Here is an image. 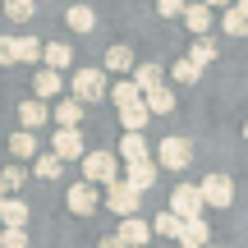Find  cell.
I'll return each instance as SVG.
<instances>
[{
  "instance_id": "cell-23",
  "label": "cell",
  "mask_w": 248,
  "mask_h": 248,
  "mask_svg": "<svg viewBox=\"0 0 248 248\" xmlns=\"http://www.w3.org/2000/svg\"><path fill=\"white\" fill-rule=\"evenodd\" d=\"M60 88H64V78L55 69H37L32 74V92H37V101L42 97H60Z\"/></svg>"
},
{
  "instance_id": "cell-30",
  "label": "cell",
  "mask_w": 248,
  "mask_h": 248,
  "mask_svg": "<svg viewBox=\"0 0 248 248\" xmlns=\"http://www.w3.org/2000/svg\"><path fill=\"white\" fill-rule=\"evenodd\" d=\"M179 225H184V221H179L175 212H161L156 221H152V234H161V239H179Z\"/></svg>"
},
{
  "instance_id": "cell-14",
  "label": "cell",
  "mask_w": 248,
  "mask_h": 248,
  "mask_svg": "<svg viewBox=\"0 0 248 248\" xmlns=\"http://www.w3.org/2000/svg\"><path fill=\"white\" fill-rule=\"evenodd\" d=\"M133 83H138V92L147 97V92L166 88V69H161V64H152V60H142L138 69H133Z\"/></svg>"
},
{
  "instance_id": "cell-34",
  "label": "cell",
  "mask_w": 248,
  "mask_h": 248,
  "mask_svg": "<svg viewBox=\"0 0 248 248\" xmlns=\"http://www.w3.org/2000/svg\"><path fill=\"white\" fill-rule=\"evenodd\" d=\"M184 9H188V0H156L161 18H184Z\"/></svg>"
},
{
  "instance_id": "cell-41",
  "label": "cell",
  "mask_w": 248,
  "mask_h": 248,
  "mask_svg": "<svg viewBox=\"0 0 248 248\" xmlns=\"http://www.w3.org/2000/svg\"><path fill=\"white\" fill-rule=\"evenodd\" d=\"M244 138H248V120H244Z\"/></svg>"
},
{
  "instance_id": "cell-1",
  "label": "cell",
  "mask_w": 248,
  "mask_h": 248,
  "mask_svg": "<svg viewBox=\"0 0 248 248\" xmlns=\"http://www.w3.org/2000/svg\"><path fill=\"white\" fill-rule=\"evenodd\" d=\"M69 97L78 101V106H88V101H106V97H110V88H106V69H92V64L74 69V78H69Z\"/></svg>"
},
{
  "instance_id": "cell-27",
  "label": "cell",
  "mask_w": 248,
  "mask_h": 248,
  "mask_svg": "<svg viewBox=\"0 0 248 248\" xmlns=\"http://www.w3.org/2000/svg\"><path fill=\"white\" fill-rule=\"evenodd\" d=\"M142 101H147V110H152V115H170V110H175V88H170V83H166V88L147 92V97H142Z\"/></svg>"
},
{
  "instance_id": "cell-5",
  "label": "cell",
  "mask_w": 248,
  "mask_h": 248,
  "mask_svg": "<svg viewBox=\"0 0 248 248\" xmlns=\"http://www.w3.org/2000/svg\"><path fill=\"white\" fill-rule=\"evenodd\" d=\"M138 207H142V193H138V188H129L124 179L106 188V212H115L120 221H133V216H138Z\"/></svg>"
},
{
  "instance_id": "cell-17",
  "label": "cell",
  "mask_w": 248,
  "mask_h": 248,
  "mask_svg": "<svg viewBox=\"0 0 248 248\" xmlns=\"http://www.w3.org/2000/svg\"><path fill=\"white\" fill-rule=\"evenodd\" d=\"M147 120H152L147 101H133V106L120 110V129H124V133H142V129H147Z\"/></svg>"
},
{
  "instance_id": "cell-39",
  "label": "cell",
  "mask_w": 248,
  "mask_h": 248,
  "mask_svg": "<svg viewBox=\"0 0 248 248\" xmlns=\"http://www.w3.org/2000/svg\"><path fill=\"white\" fill-rule=\"evenodd\" d=\"M5 202H9V193H5V184H0V207H5Z\"/></svg>"
},
{
  "instance_id": "cell-24",
  "label": "cell",
  "mask_w": 248,
  "mask_h": 248,
  "mask_svg": "<svg viewBox=\"0 0 248 248\" xmlns=\"http://www.w3.org/2000/svg\"><path fill=\"white\" fill-rule=\"evenodd\" d=\"M106 101H110L115 110H124V106H133V101H142V92H138V83H133V78H120L115 88H110Z\"/></svg>"
},
{
  "instance_id": "cell-8",
  "label": "cell",
  "mask_w": 248,
  "mask_h": 248,
  "mask_svg": "<svg viewBox=\"0 0 248 248\" xmlns=\"http://www.w3.org/2000/svg\"><path fill=\"white\" fill-rule=\"evenodd\" d=\"M64 207H69L74 216H92V212H97V188L83 184V179H78V184H69V193H64Z\"/></svg>"
},
{
  "instance_id": "cell-43",
  "label": "cell",
  "mask_w": 248,
  "mask_h": 248,
  "mask_svg": "<svg viewBox=\"0 0 248 248\" xmlns=\"http://www.w3.org/2000/svg\"><path fill=\"white\" fill-rule=\"evenodd\" d=\"M37 5H42V0H37Z\"/></svg>"
},
{
  "instance_id": "cell-31",
  "label": "cell",
  "mask_w": 248,
  "mask_h": 248,
  "mask_svg": "<svg viewBox=\"0 0 248 248\" xmlns=\"http://www.w3.org/2000/svg\"><path fill=\"white\" fill-rule=\"evenodd\" d=\"M32 9H37V0H5V18L9 23H28Z\"/></svg>"
},
{
  "instance_id": "cell-18",
  "label": "cell",
  "mask_w": 248,
  "mask_h": 248,
  "mask_svg": "<svg viewBox=\"0 0 248 248\" xmlns=\"http://www.w3.org/2000/svg\"><path fill=\"white\" fill-rule=\"evenodd\" d=\"M0 221H5V230H28V221H32V212H28V202H18V198H9V202L0 207Z\"/></svg>"
},
{
  "instance_id": "cell-12",
  "label": "cell",
  "mask_w": 248,
  "mask_h": 248,
  "mask_svg": "<svg viewBox=\"0 0 248 248\" xmlns=\"http://www.w3.org/2000/svg\"><path fill=\"white\" fill-rule=\"evenodd\" d=\"M147 239H152V221H142V216L120 221V244L124 248H147Z\"/></svg>"
},
{
  "instance_id": "cell-16",
  "label": "cell",
  "mask_w": 248,
  "mask_h": 248,
  "mask_svg": "<svg viewBox=\"0 0 248 248\" xmlns=\"http://www.w3.org/2000/svg\"><path fill=\"white\" fill-rule=\"evenodd\" d=\"M51 120L60 124V129H78V124H83V106H78L74 97H60V101L51 106Z\"/></svg>"
},
{
  "instance_id": "cell-38",
  "label": "cell",
  "mask_w": 248,
  "mask_h": 248,
  "mask_svg": "<svg viewBox=\"0 0 248 248\" xmlns=\"http://www.w3.org/2000/svg\"><path fill=\"white\" fill-rule=\"evenodd\" d=\"M202 5H207V9H230L234 0H202Z\"/></svg>"
},
{
  "instance_id": "cell-10",
  "label": "cell",
  "mask_w": 248,
  "mask_h": 248,
  "mask_svg": "<svg viewBox=\"0 0 248 248\" xmlns=\"http://www.w3.org/2000/svg\"><path fill=\"white\" fill-rule=\"evenodd\" d=\"M156 175H161V166H156V161H138V166H124V184H129V188H138V193H147V188L156 184Z\"/></svg>"
},
{
  "instance_id": "cell-28",
  "label": "cell",
  "mask_w": 248,
  "mask_h": 248,
  "mask_svg": "<svg viewBox=\"0 0 248 248\" xmlns=\"http://www.w3.org/2000/svg\"><path fill=\"white\" fill-rule=\"evenodd\" d=\"M32 175H37V179H60V175H64V161L55 156V152H46V156L32 161Z\"/></svg>"
},
{
  "instance_id": "cell-33",
  "label": "cell",
  "mask_w": 248,
  "mask_h": 248,
  "mask_svg": "<svg viewBox=\"0 0 248 248\" xmlns=\"http://www.w3.org/2000/svg\"><path fill=\"white\" fill-rule=\"evenodd\" d=\"M0 184H5V193H14V188L28 184V170L23 166H5V170H0Z\"/></svg>"
},
{
  "instance_id": "cell-40",
  "label": "cell",
  "mask_w": 248,
  "mask_h": 248,
  "mask_svg": "<svg viewBox=\"0 0 248 248\" xmlns=\"http://www.w3.org/2000/svg\"><path fill=\"white\" fill-rule=\"evenodd\" d=\"M239 5H244V14H248V0H239Z\"/></svg>"
},
{
  "instance_id": "cell-6",
  "label": "cell",
  "mask_w": 248,
  "mask_h": 248,
  "mask_svg": "<svg viewBox=\"0 0 248 248\" xmlns=\"http://www.w3.org/2000/svg\"><path fill=\"white\" fill-rule=\"evenodd\" d=\"M198 188H202V202H207V207H216V212L234 202V179L225 175V170H212V175H207Z\"/></svg>"
},
{
  "instance_id": "cell-15",
  "label": "cell",
  "mask_w": 248,
  "mask_h": 248,
  "mask_svg": "<svg viewBox=\"0 0 248 248\" xmlns=\"http://www.w3.org/2000/svg\"><path fill=\"white\" fill-rule=\"evenodd\" d=\"M74 64V51H69V42H46V51H42V69H55V74H64Z\"/></svg>"
},
{
  "instance_id": "cell-2",
  "label": "cell",
  "mask_w": 248,
  "mask_h": 248,
  "mask_svg": "<svg viewBox=\"0 0 248 248\" xmlns=\"http://www.w3.org/2000/svg\"><path fill=\"white\" fill-rule=\"evenodd\" d=\"M83 184H92V188L120 184V156L115 152H88L83 156Z\"/></svg>"
},
{
  "instance_id": "cell-22",
  "label": "cell",
  "mask_w": 248,
  "mask_h": 248,
  "mask_svg": "<svg viewBox=\"0 0 248 248\" xmlns=\"http://www.w3.org/2000/svg\"><path fill=\"white\" fill-rule=\"evenodd\" d=\"M198 78H202V69H198L188 55H179V60L170 64V88H188V83H198Z\"/></svg>"
},
{
  "instance_id": "cell-4",
  "label": "cell",
  "mask_w": 248,
  "mask_h": 248,
  "mask_svg": "<svg viewBox=\"0 0 248 248\" xmlns=\"http://www.w3.org/2000/svg\"><path fill=\"white\" fill-rule=\"evenodd\" d=\"M188 161H193V142L188 138H179V133L161 138V147H156V166L161 170H188Z\"/></svg>"
},
{
  "instance_id": "cell-42",
  "label": "cell",
  "mask_w": 248,
  "mask_h": 248,
  "mask_svg": "<svg viewBox=\"0 0 248 248\" xmlns=\"http://www.w3.org/2000/svg\"><path fill=\"white\" fill-rule=\"evenodd\" d=\"M207 248H221V244H207Z\"/></svg>"
},
{
  "instance_id": "cell-37",
  "label": "cell",
  "mask_w": 248,
  "mask_h": 248,
  "mask_svg": "<svg viewBox=\"0 0 248 248\" xmlns=\"http://www.w3.org/2000/svg\"><path fill=\"white\" fill-rule=\"evenodd\" d=\"M97 248H124V244H120V234H101V244H97Z\"/></svg>"
},
{
  "instance_id": "cell-26",
  "label": "cell",
  "mask_w": 248,
  "mask_h": 248,
  "mask_svg": "<svg viewBox=\"0 0 248 248\" xmlns=\"http://www.w3.org/2000/svg\"><path fill=\"white\" fill-rule=\"evenodd\" d=\"M221 28H225L230 37H248V14H244V5H239V0H234V5L221 14Z\"/></svg>"
},
{
  "instance_id": "cell-7",
  "label": "cell",
  "mask_w": 248,
  "mask_h": 248,
  "mask_svg": "<svg viewBox=\"0 0 248 248\" xmlns=\"http://www.w3.org/2000/svg\"><path fill=\"white\" fill-rule=\"evenodd\" d=\"M51 152H55L60 161H78V166H83V156H88V142H83L78 129H55V133H51Z\"/></svg>"
},
{
  "instance_id": "cell-13",
  "label": "cell",
  "mask_w": 248,
  "mask_h": 248,
  "mask_svg": "<svg viewBox=\"0 0 248 248\" xmlns=\"http://www.w3.org/2000/svg\"><path fill=\"white\" fill-rule=\"evenodd\" d=\"M175 244H184V248H207V244H212V225H207V216H202V221H184Z\"/></svg>"
},
{
  "instance_id": "cell-32",
  "label": "cell",
  "mask_w": 248,
  "mask_h": 248,
  "mask_svg": "<svg viewBox=\"0 0 248 248\" xmlns=\"http://www.w3.org/2000/svg\"><path fill=\"white\" fill-rule=\"evenodd\" d=\"M42 51H46V46L37 42V37H18V64H32V60H42Z\"/></svg>"
},
{
  "instance_id": "cell-19",
  "label": "cell",
  "mask_w": 248,
  "mask_h": 248,
  "mask_svg": "<svg viewBox=\"0 0 248 248\" xmlns=\"http://www.w3.org/2000/svg\"><path fill=\"white\" fill-rule=\"evenodd\" d=\"M184 28L193 32V42H198V37H207V28H212V9H207L202 0L188 5V9H184Z\"/></svg>"
},
{
  "instance_id": "cell-3",
  "label": "cell",
  "mask_w": 248,
  "mask_h": 248,
  "mask_svg": "<svg viewBox=\"0 0 248 248\" xmlns=\"http://www.w3.org/2000/svg\"><path fill=\"white\" fill-rule=\"evenodd\" d=\"M166 212H175L179 221H202L207 202H202V188L198 184H175V193H170V207Z\"/></svg>"
},
{
  "instance_id": "cell-29",
  "label": "cell",
  "mask_w": 248,
  "mask_h": 248,
  "mask_svg": "<svg viewBox=\"0 0 248 248\" xmlns=\"http://www.w3.org/2000/svg\"><path fill=\"white\" fill-rule=\"evenodd\" d=\"M188 60H193L198 69H207V64L216 60V42H212V37H198V42L188 46Z\"/></svg>"
},
{
  "instance_id": "cell-35",
  "label": "cell",
  "mask_w": 248,
  "mask_h": 248,
  "mask_svg": "<svg viewBox=\"0 0 248 248\" xmlns=\"http://www.w3.org/2000/svg\"><path fill=\"white\" fill-rule=\"evenodd\" d=\"M0 64H18V37H0Z\"/></svg>"
},
{
  "instance_id": "cell-9",
  "label": "cell",
  "mask_w": 248,
  "mask_h": 248,
  "mask_svg": "<svg viewBox=\"0 0 248 248\" xmlns=\"http://www.w3.org/2000/svg\"><path fill=\"white\" fill-rule=\"evenodd\" d=\"M18 124H23L28 133H37V129H46V124H51V106H46V101H37V97H28V101H18Z\"/></svg>"
},
{
  "instance_id": "cell-21",
  "label": "cell",
  "mask_w": 248,
  "mask_h": 248,
  "mask_svg": "<svg viewBox=\"0 0 248 248\" xmlns=\"http://www.w3.org/2000/svg\"><path fill=\"white\" fill-rule=\"evenodd\" d=\"M133 69H138V60H133L129 46H110L106 51V74H129L133 78Z\"/></svg>"
},
{
  "instance_id": "cell-25",
  "label": "cell",
  "mask_w": 248,
  "mask_h": 248,
  "mask_svg": "<svg viewBox=\"0 0 248 248\" xmlns=\"http://www.w3.org/2000/svg\"><path fill=\"white\" fill-rule=\"evenodd\" d=\"M9 152H14L18 161H37V133H28V129L9 133Z\"/></svg>"
},
{
  "instance_id": "cell-11",
  "label": "cell",
  "mask_w": 248,
  "mask_h": 248,
  "mask_svg": "<svg viewBox=\"0 0 248 248\" xmlns=\"http://www.w3.org/2000/svg\"><path fill=\"white\" fill-rule=\"evenodd\" d=\"M115 156L124 161V166L152 161V152H147V138H142V133H120V152H115Z\"/></svg>"
},
{
  "instance_id": "cell-36",
  "label": "cell",
  "mask_w": 248,
  "mask_h": 248,
  "mask_svg": "<svg viewBox=\"0 0 248 248\" xmlns=\"http://www.w3.org/2000/svg\"><path fill=\"white\" fill-rule=\"evenodd\" d=\"M0 248H32L28 230H0Z\"/></svg>"
},
{
  "instance_id": "cell-20",
  "label": "cell",
  "mask_w": 248,
  "mask_h": 248,
  "mask_svg": "<svg viewBox=\"0 0 248 248\" xmlns=\"http://www.w3.org/2000/svg\"><path fill=\"white\" fill-rule=\"evenodd\" d=\"M64 23H69V32L88 37L92 28H97V14H92V5H69V14H64Z\"/></svg>"
}]
</instances>
